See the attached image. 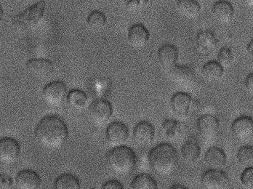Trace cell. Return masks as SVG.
Returning <instances> with one entry per match:
<instances>
[{
    "label": "cell",
    "mask_w": 253,
    "mask_h": 189,
    "mask_svg": "<svg viewBox=\"0 0 253 189\" xmlns=\"http://www.w3.org/2000/svg\"><path fill=\"white\" fill-rule=\"evenodd\" d=\"M69 136L67 125L58 116H47L37 126L35 137L42 147L50 150L61 148Z\"/></svg>",
    "instance_id": "1"
},
{
    "label": "cell",
    "mask_w": 253,
    "mask_h": 189,
    "mask_svg": "<svg viewBox=\"0 0 253 189\" xmlns=\"http://www.w3.org/2000/svg\"><path fill=\"white\" fill-rule=\"evenodd\" d=\"M149 162L154 173L160 176H171L178 164V155L175 147L169 144H162L151 151Z\"/></svg>",
    "instance_id": "2"
},
{
    "label": "cell",
    "mask_w": 253,
    "mask_h": 189,
    "mask_svg": "<svg viewBox=\"0 0 253 189\" xmlns=\"http://www.w3.org/2000/svg\"><path fill=\"white\" fill-rule=\"evenodd\" d=\"M137 158L132 149L126 146L115 147L108 152L106 163L109 168L118 176H126L133 171Z\"/></svg>",
    "instance_id": "3"
},
{
    "label": "cell",
    "mask_w": 253,
    "mask_h": 189,
    "mask_svg": "<svg viewBox=\"0 0 253 189\" xmlns=\"http://www.w3.org/2000/svg\"><path fill=\"white\" fill-rule=\"evenodd\" d=\"M44 12L45 2L39 1L13 17L12 24L14 29L18 32H26L35 29L44 17Z\"/></svg>",
    "instance_id": "4"
},
{
    "label": "cell",
    "mask_w": 253,
    "mask_h": 189,
    "mask_svg": "<svg viewBox=\"0 0 253 189\" xmlns=\"http://www.w3.org/2000/svg\"><path fill=\"white\" fill-rule=\"evenodd\" d=\"M67 95L66 85L61 81H55L47 84L43 89L42 99L50 107H60Z\"/></svg>",
    "instance_id": "5"
},
{
    "label": "cell",
    "mask_w": 253,
    "mask_h": 189,
    "mask_svg": "<svg viewBox=\"0 0 253 189\" xmlns=\"http://www.w3.org/2000/svg\"><path fill=\"white\" fill-rule=\"evenodd\" d=\"M113 108L110 102L104 99L93 101L89 106L88 115L91 122L97 126L106 124L112 117Z\"/></svg>",
    "instance_id": "6"
},
{
    "label": "cell",
    "mask_w": 253,
    "mask_h": 189,
    "mask_svg": "<svg viewBox=\"0 0 253 189\" xmlns=\"http://www.w3.org/2000/svg\"><path fill=\"white\" fill-rule=\"evenodd\" d=\"M203 189H230L231 183L229 178L221 170L210 169L207 170L201 178Z\"/></svg>",
    "instance_id": "7"
},
{
    "label": "cell",
    "mask_w": 253,
    "mask_h": 189,
    "mask_svg": "<svg viewBox=\"0 0 253 189\" xmlns=\"http://www.w3.org/2000/svg\"><path fill=\"white\" fill-rule=\"evenodd\" d=\"M197 101H194L191 95L186 93H175L171 99V109L178 117L187 116L191 111L197 108Z\"/></svg>",
    "instance_id": "8"
},
{
    "label": "cell",
    "mask_w": 253,
    "mask_h": 189,
    "mask_svg": "<svg viewBox=\"0 0 253 189\" xmlns=\"http://www.w3.org/2000/svg\"><path fill=\"white\" fill-rule=\"evenodd\" d=\"M21 154V146L12 138L0 139V162L4 164H13Z\"/></svg>",
    "instance_id": "9"
},
{
    "label": "cell",
    "mask_w": 253,
    "mask_h": 189,
    "mask_svg": "<svg viewBox=\"0 0 253 189\" xmlns=\"http://www.w3.org/2000/svg\"><path fill=\"white\" fill-rule=\"evenodd\" d=\"M106 136L108 143L114 148L122 147L127 141L129 129L124 123L112 122L106 129Z\"/></svg>",
    "instance_id": "10"
},
{
    "label": "cell",
    "mask_w": 253,
    "mask_h": 189,
    "mask_svg": "<svg viewBox=\"0 0 253 189\" xmlns=\"http://www.w3.org/2000/svg\"><path fill=\"white\" fill-rule=\"evenodd\" d=\"M26 70L34 77L47 79L53 74L54 65L50 61L42 58L31 59L26 63Z\"/></svg>",
    "instance_id": "11"
},
{
    "label": "cell",
    "mask_w": 253,
    "mask_h": 189,
    "mask_svg": "<svg viewBox=\"0 0 253 189\" xmlns=\"http://www.w3.org/2000/svg\"><path fill=\"white\" fill-rule=\"evenodd\" d=\"M197 128L203 138L212 139L215 138L220 129V122L215 116L203 115L197 121Z\"/></svg>",
    "instance_id": "12"
},
{
    "label": "cell",
    "mask_w": 253,
    "mask_h": 189,
    "mask_svg": "<svg viewBox=\"0 0 253 189\" xmlns=\"http://www.w3.org/2000/svg\"><path fill=\"white\" fill-rule=\"evenodd\" d=\"M41 185V178L34 170H22L15 178V186L18 189H40Z\"/></svg>",
    "instance_id": "13"
},
{
    "label": "cell",
    "mask_w": 253,
    "mask_h": 189,
    "mask_svg": "<svg viewBox=\"0 0 253 189\" xmlns=\"http://www.w3.org/2000/svg\"><path fill=\"white\" fill-rule=\"evenodd\" d=\"M233 134L240 141H247L253 136V122L251 116H242L237 118L232 124Z\"/></svg>",
    "instance_id": "14"
},
{
    "label": "cell",
    "mask_w": 253,
    "mask_h": 189,
    "mask_svg": "<svg viewBox=\"0 0 253 189\" xmlns=\"http://www.w3.org/2000/svg\"><path fill=\"white\" fill-rule=\"evenodd\" d=\"M155 135V130L152 123L142 121L135 126L133 130V138L140 146L151 144Z\"/></svg>",
    "instance_id": "15"
},
{
    "label": "cell",
    "mask_w": 253,
    "mask_h": 189,
    "mask_svg": "<svg viewBox=\"0 0 253 189\" xmlns=\"http://www.w3.org/2000/svg\"><path fill=\"white\" fill-rule=\"evenodd\" d=\"M150 37L149 31L143 24H135L128 31V40L135 48H141L146 45Z\"/></svg>",
    "instance_id": "16"
},
{
    "label": "cell",
    "mask_w": 253,
    "mask_h": 189,
    "mask_svg": "<svg viewBox=\"0 0 253 189\" xmlns=\"http://www.w3.org/2000/svg\"><path fill=\"white\" fill-rule=\"evenodd\" d=\"M159 60L160 64L165 69L170 70L176 66L178 58V50L172 44H165L159 50Z\"/></svg>",
    "instance_id": "17"
},
{
    "label": "cell",
    "mask_w": 253,
    "mask_h": 189,
    "mask_svg": "<svg viewBox=\"0 0 253 189\" xmlns=\"http://www.w3.org/2000/svg\"><path fill=\"white\" fill-rule=\"evenodd\" d=\"M169 76L175 83L179 84H189L195 78V72L188 66H175L169 71Z\"/></svg>",
    "instance_id": "18"
},
{
    "label": "cell",
    "mask_w": 253,
    "mask_h": 189,
    "mask_svg": "<svg viewBox=\"0 0 253 189\" xmlns=\"http://www.w3.org/2000/svg\"><path fill=\"white\" fill-rule=\"evenodd\" d=\"M205 160L206 164L214 170H220L225 167L227 162L226 153L221 149L212 147L205 153Z\"/></svg>",
    "instance_id": "19"
},
{
    "label": "cell",
    "mask_w": 253,
    "mask_h": 189,
    "mask_svg": "<svg viewBox=\"0 0 253 189\" xmlns=\"http://www.w3.org/2000/svg\"><path fill=\"white\" fill-rule=\"evenodd\" d=\"M212 13L220 24H228L234 18V7L228 1H218L214 4Z\"/></svg>",
    "instance_id": "20"
},
{
    "label": "cell",
    "mask_w": 253,
    "mask_h": 189,
    "mask_svg": "<svg viewBox=\"0 0 253 189\" xmlns=\"http://www.w3.org/2000/svg\"><path fill=\"white\" fill-rule=\"evenodd\" d=\"M181 154L186 162L193 164L197 162L201 154V148L198 141L195 138H190L186 141L182 147Z\"/></svg>",
    "instance_id": "21"
},
{
    "label": "cell",
    "mask_w": 253,
    "mask_h": 189,
    "mask_svg": "<svg viewBox=\"0 0 253 189\" xmlns=\"http://www.w3.org/2000/svg\"><path fill=\"white\" fill-rule=\"evenodd\" d=\"M197 44L200 52L209 53L215 48L217 40L215 35L211 31H201L197 35Z\"/></svg>",
    "instance_id": "22"
},
{
    "label": "cell",
    "mask_w": 253,
    "mask_h": 189,
    "mask_svg": "<svg viewBox=\"0 0 253 189\" xmlns=\"http://www.w3.org/2000/svg\"><path fill=\"white\" fill-rule=\"evenodd\" d=\"M177 8L179 13L186 18H196L201 12L200 3L194 0H180L177 1Z\"/></svg>",
    "instance_id": "23"
},
{
    "label": "cell",
    "mask_w": 253,
    "mask_h": 189,
    "mask_svg": "<svg viewBox=\"0 0 253 189\" xmlns=\"http://www.w3.org/2000/svg\"><path fill=\"white\" fill-rule=\"evenodd\" d=\"M183 124L175 119H166L163 123V133L168 139H178L183 135Z\"/></svg>",
    "instance_id": "24"
},
{
    "label": "cell",
    "mask_w": 253,
    "mask_h": 189,
    "mask_svg": "<svg viewBox=\"0 0 253 189\" xmlns=\"http://www.w3.org/2000/svg\"><path fill=\"white\" fill-rule=\"evenodd\" d=\"M203 75L205 79L210 81H216L221 79L223 75V68L217 61H210L203 68Z\"/></svg>",
    "instance_id": "25"
},
{
    "label": "cell",
    "mask_w": 253,
    "mask_h": 189,
    "mask_svg": "<svg viewBox=\"0 0 253 189\" xmlns=\"http://www.w3.org/2000/svg\"><path fill=\"white\" fill-rule=\"evenodd\" d=\"M55 189H81V183L77 176L65 173L55 180Z\"/></svg>",
    "instance_id": "26"
},
{
    "label": "cell",
    "mask_w": 253,
    "mask_h": 189,
    "mask_svg": "<svg viewBox=\"0 0 253 189\" xmlns=\"http://www.w3.org/2000/svg\"><path fill=\"white\" fill-rule=\"evenodd\" d=\"M67 103L69 107L75 110H83L87 105V95L82 90H72L67 95Z\"/></svg>",
    "instance_id": "27"
},
{
    "label": "cell",
    "mask_w": 253,
    "mask_h": 189,
    "mask_svg": "<svg viewBox=\"0 0 253 189\" xmlns=\"http://www.w3.org/2000/svg\"><path fill=\"white\" fill-rule=\"evenodd\" d=\"M131 189H158V184L150 175L142 173L132 180Z\"/></svg>",
    "instance_id": "28"
},
{
    "label": "cell",
    "mask_w": 253,
    "mask_h": 189,
    "mask_svg": "<svg viewBox=\"0 0 253 189\" xmlns=\"http://www.w3.org/2000/svg\"><path fill=\"white\" fill-rule=\"evenodd\" d=\"M87 26L92 30H100L105 27L106 24V17L101 11L95 10L89 14L87 20Z\"/></svg>",
    "instance_id": "29"
},
{
    "label": "cell",
    "mask_w": 253,
    "mask_h": 189,
    "mask_svg": "<svg viewBox=\"0 0 253 189\" xmlns=\"http://www.w3.org/2000/svg\"><path fill=\"white\" fill-rule=\"evenodd\" d=\"M237 159L241 165L252 167L253 164V148L251 146L241 147L237 152Z\"/></svg>",
    "instance_id": "30"
},
{
    "label": "cell",
    "mask_w": 253,
    "mask_h": 189,
    "mask_svg": "<svg viewBox=\"0 0 253 189\" xmlns=\"http://www.w3.org/2000/svg\"><path fill=\"white\" fill-rule=\"evenodd\" d=\"M234 58V54L231 49L226 47H223L219 51L217 55V60H218L217 63L223 68L228 67L232 64Z\"/></svg>",
    "instance_id": "31"
},
{
    "label": "cell",
    "mask_w": 253,
    "mask_h": 189,
    "mask_svg": "<svg viewBox=\"0 0 253 189\" xmlns=\"http://www.w3.org/2000/svg\"><path fill=\"white\" fill-rule=\"evenodd\" d=\"M241 184L244 188L246 189H253V168L248 167L244 170L241 175Z\"/></svg>",
    "instance_id": "32"
},
{
    "label": "cell",
    "mask_w": 253,
    "mask_h": 189,
    "mask_svg": "<svg viewBox=\"0 0 253 189\" xmlns=\"http://www.w3.org/2000/svg\"><path fill=\"white\" fill-rule=\"evenodd\" d=\"M13 180L7 175H0V189H12Z\"/></svg>",
    "instance_id": "33"
},
{
    "label": "cell",
    "mask_w": 253,
    "mask_h": 189,
    "mask_svg": "<svg viewBox=\"0 0 253 189\" xmlns=\"http://www.w3.org/2000/svg\"><path fill=\"white\" fill-rule=\"evenodd\" d=\"M101 189H125V188L120 181L117 180H110L103 184Z\"/></svg>",
    "instance_id": "34"
},
{
    "label": "cell",
    "mask_w": 253,
    "mask_h": 189,
    "mask_svg": "<svg viewBox=\"0 0 253 189\" xmlns=\"http://www.w3.org/2000/svg\"><path fill=\"white\" fill-rule=\"evenodd\" d=\"M143 1H137V0H132V1H127L126 4V8L128 11L132 12H136L138 11V10L141 7L142 4H143Z\"/></svg>",
    "instance_id": "35"
},
{
    "label": "cell",
    "mask_w": 253,
    "mask_h": 189,
    "mask_svg": "<svg viewBox=\"0 0 253 189\" xmlns=\"http://www.w3.org/2000/svg\"><path fill=\"white\" fill-rule=\"evenodd\" d=\"M245 86L249 91H253V75L251 74L249 76L247 77L245 80Z\"/></svg>",
    "instance_id": "36"
},
{
    "label": "cell",
    "mask_w": 253,
    "mask_h": 189,
    "mask_svg": "<svg viewBox=\"0 0 253 189\" xmlns=\"http://www.w3.org/2000/svg\"><path fill=\"white\" fill-rule=\"evenodd\" d=\"M169 189H189L185 186L181 185V184H174Z\"/></svg>",
    "instance_id": "37"
},
{
    "label": "cell",
    "mask_w": 253,
    "mask_h": 189,
    "mask_svg": "<svg viewBox=\"0 0 253 189\" xmlns=\"http://www.w3.org/2000/svg\"><path fill=\"white\" fill-rule=\"evenodd\" d=\"M253 41H251V42L249 43L248 46V50L250 54L253 55Z\"/></svg>",
    "instance_id": "38"
},
{
    "label": "cell",
    "mask_w": 253,
    "mask_h": 189,
    "mask_svg": "<svg viewBox=\"0 0 253 189\" xmlns=\"http://www.w3.org/2000/svg\"><path fill=\"white\" fill-rule=\"evenodd\" d=\"M3 18V9L1 7V4H0V24H1V21H2Z\"/></svg>",
    "instance_id": "39"
}]
</instances>
